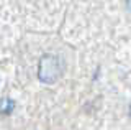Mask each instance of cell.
<instances>
[{
  "instance_id": "1",
  "label": "cell",
  "mask_w": 131,
  "mask_h": 130,
  "mask_svg": "<svg viewBox=\"0 0 131 130\" xmlns=\"http://www.w3.org/2000/svg\"><path fill=\"white\" fill-rule=\"evenodd\" d=\"M64 63L57 54H44L39 59L38 66V78L44 84H52L62 76Z\"/></svg>"
},
{
  "instance_id": "3",
  "label": "cell",
  "mask_w": 131,
  "mask_h": 130,
  "mask_svg": "<svg viewBox=\"0 0 131 130\" xmlns=\"http://www.w3.org/2000/svg\"><path fill=\"white\" fill-rule=\"evenodd\" d=\"M126 7H128V8L131 10V0H126Z\"/></svg>"
},
{
  "instance_id": "2",
  "label": "cell",
  "mask_w": 131,
  "mask_h": 130,
  "mask_svg": "<svg viewBox=\"0 0 131 130\" xmlns=\"http://www.w3.org/2000/svg\"><path fill=\"white\" fill-rule=\"evenodd\" d=\"M15 100L10 99V97H3L2 100H0V114L2 115H10L12 112L15 110Z\"/></svg>"
},
{
  "instance_id": "4",
  "label": "cell",
  "mask_w": 131,
  "mask_h": 130,
  "mask_svg": "<svg viewBox=\"0 0 131 130\" xmlns=\"http://www.w3.org/2000/svg\"><path fill=\"white\" fill-rule=\"evenodd\" d=\"M129 117H131V105H129Z\"/></svg>"
}]
</instances>
